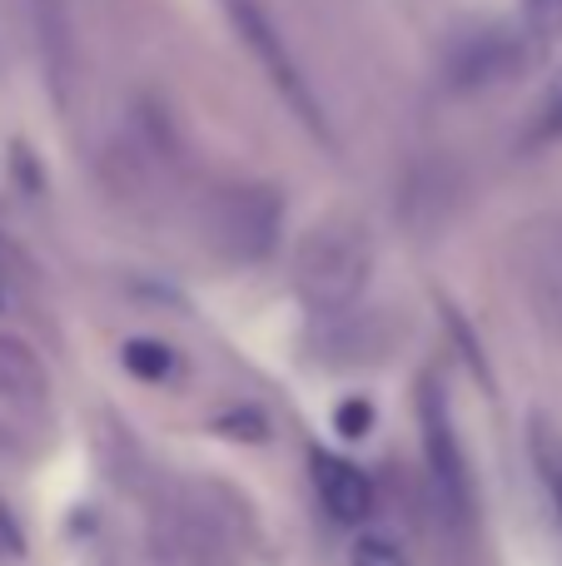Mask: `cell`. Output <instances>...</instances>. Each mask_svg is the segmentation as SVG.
I'll list each match as a JSON object with an SVG mask.
<instances>
[{"label": "cell", "instance_id": "6", "mask_svg": "<svg viewBox=\"0 0 562 566\" xmlns=\"http://www.w3.org/2000/svg\"><path fill=\"white\" fill-rule=\"evenodd\" d=\"M0 398L6 402H40L45 398V368L35 353L20 348L15 338H0Z\"/></svg>", "mask_w": 562, "mask_h": 566}, {"label": "cell", "instance_id": "13", "mask_svg": "<svg viewBox=\"0 0 562 566\" xmlns=\"http://www.w3.org/2000/svg\"><path fill=\"white\" fill-rule=\"evenodd\" d=\"M548 125H553V129H562V80H558L553 99H548Z\"/></svg>", "mask_w": 562, "mask_h": 566}, {"label": "cell", "instance_id": "2", "mask_svg": "<svg viewBox=\"0 0 562 566\" xmlns=\"http://www.w3.org/2000/svg\"><path fill=\"white\" fill-rule=\"evenodd\" d=\"M418 432H424V458H428V478H434L438 502L448 507V517L458 527H468L473 522V472H468L464 442H458L454 412H448V398L438 382L418 388Z\"/></svg>", "mask_w": 562, "mask_h": 566}, {"label": "cell", "instance_id": "7", "mask_svg": "<svg viewBox=\"0 0 562 566\" xmlns=\"http://www.w3.org/2000/svg\"><path fill=\"white\" fill-rule=\"evenodd\" d=\"M528 452H533V472L548 492V507H553L558 527H562V432L548 418H533L528 428Z\"/></svg>", "mask_w": 562, "mask_h": 566}, {"label": "cell", "instance_id": "5", "mask_svg": "<svg viewBox=\"0 0 562 566\" xmlns=\"http://www.w3.org/2000/svg\"><path fill=\"white\" fill-rule=\"evenodd\" d=\"M309 478H314V492H319V502H324V512L334 522H344V527H354V522H364L368 512H374V482L348 458H339V452H314V458H309Z\"/></svg>", "mask_w": 562, "mask_h": 566}, {"label": "cell", "instance_id": "1", "mask_svg": "<svg viewBox=\"0 0 562 566\" xmlns=\"http://www.w3.org/2000/svg\"><path fill=\"white\" fill-rule=\"evenodd\" d=\"M368 239L354 224H319L294 249V283L314 308H344L368 283Z\"/></svg>", "mask_w": 562, "mask_h": 566}, {"label": "cell", "instance_id": "4", "mask_svg": "<svg viewBox=\"0 0 562 566\" xmlns=\"http://www.w3.org/2000/svg\"><path fill=\"white\" fill-rule=\"evenodd\" d=\"M274 219L279 199L269 189H235L215 209V234L229 259H259L274 244Z\"/></svg>", "mask_w": 562, "mask_h": 566}, {"label": "cell", "instance_id": "12", "mask_svg": "<svg viewBox=\"0 0 562 566\" xmlns=\"http://www.w3.org/2000/svg\"><path fill=\"white\" fill-rule=\"evenodd\" d=\"M533 6V15H538V25H562V0H528Z\"/></svg>", "mask_w": 562, "mask_h": 566}, {"label": "cell", "instance_id": "14", "mask_svg": "<svg viewBox=\"0 0 562 566\" xmlns=\"http://www.w3.org/2000/svg\"><path fill=\"white\" fill-rule=\"evenodd\" d=\"M6 452H10V432L0 428V458H6Z\"/></svg>", "mask_w": 562, "mask_h": 566}, {"label": "cell", "instance_id": "8", "mask_svg": "<svg viewBox=\"0 0 562 566\" xmlns=\"http://www.w3.org/2000/svg\"><path fill=\"white\" fill-rule=\"evenodd\" d=\"M125 368L135 373L139 382H169L179 373V358H175V348H165V343L135 338V343H125Z\"/></svg>", "mask_w": 562, "mask_h": 566}, {"label": "cell", "instance_id": "3", "mask_svg": "<svg viewBox=\"0 0 562 566\" xmlns=\"http://www.w3.org/2000/svg\"><path fill=\"white\" fill-rule=\"evenodd\" d=\"M225 10H229V20H235V30L244 35V45L259 55V65L269 70V80H274V90L289 99V109H294L299 119H304L314 135H324L329 139V125H324V115H319V105H314V95H309V85H304V75H299V65L289 60V50H284V40H279V30L269 25V15L254 6V0H225Z\"/></svg>", "mask_w": 562, "mask_h": 566}, {"label": "cell", "instance_id": "10", "mask_svg": "<svg viewBox=\"0 0 562 566\" xmlns=\"http://www.w3.org/2000/svg\"><path fill=\"white\" fill-rule=\"evenodd\" d=\"M354 566H408L404 557H398L388 542H378V537H364L354 547Z\"/></svg>", "mask_w": 562, "mask_h": 566}, {"label": "cell", "instance_id": "9", "mask_svg": "<svg viewBox=\"0 0 562 566\" xmlns=\"http://www.w3.org/2000/svg\"><path fill=\"white\" fill-rule=\"evenodd\" d=\"M334 428L344 432V438H364V432L374 428V408H368L364 398H348V402H339V412H334Z\"/></svg>", "mask_w": 562, "mask_h": 566}, {"label": "cell", "instance_id": "11", "mask_svg": "<svg viewBox=\"0 0 562 566\" xmlns=\"http://www.w3.org/2000/svg\"><path fill=\"white\" fill-rule=\"evenodd\" d=\"M20 552H25V532H20V522L0 502V557H20Z\"/></svg>", "mask_w": 562, "mask_h": 566}]
</instances>
